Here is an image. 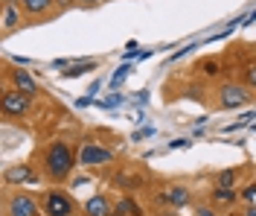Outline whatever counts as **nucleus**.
I'll return each instance as SVG.
<instances>
[{"label": "nucleus", "mask_w": 256, "mask_h": 216, "mask_svg": "<svg viewBox=\"0 0 256 216\" xmlns=\"http://www.w3.org/2000/svg\"><path fill=\"white\" fill-rule=\"evenodd\" d=\"M41 161H44V175H47L50 181L62 184L70 178L73 166L79 164V155L73 152V146L67 140H52L47 149H44Z\"/></svg>", "instance_id": "1"}, {"label": "nucleus", "mask_w": 256, "mask_h": 216, "mask_svg": "<svg viewBox=\"0 0 256 216\" xmlns=\"http://www.w3.org/2000/svg\"><path fill=\"white\" fill-rule=\"evenodd\" d=\"M0 108H3L6 117H26L32 108V97L24 94V91H18V88H12V85H6L3 97H0Z\"/></svg>", "instance_id": "2"}, {"label": "nucleus", "mask_w": 256, "mask_h": 216, "mask_svg": "<svg viewBox=\"0 0 256 216\" xmlns=\"http://www.w3.org/2000/svg\"><path fill=\"white\" fill-rule=\"evenodd\" d=\"M41 213L44 216H73L76 213V201L67 196L64 190H47L41 199Z\"/></svg>", "instance_id": "3"}, {"label": "nucleus", "mask_w": 256, "mask_h": 216, "mask_svg": "<svg viewBox=\"0 0 256 216\" xmlns=\"http://www.w3.org/2000/svg\"><path fill=\"white\" fill-rule=\"evenodd\" d=\"M248 102H250V88L244 82H224L218 88V108L233 111V108H244Z\"/></svg>", "instance_id": "4"}, {"label": "nucleus", "mask_w": 256, "mask_h": 216, "mask_svg": "<svg viewBox=\"0 0 256 216\" xmlns=\"http://www.w3.org/2000/svg\"><path fill=\"white\" fill-rule=\"evenodd\" d=\"M79 164L82 166H108V164H114V149L96 143V140H84L79 149Z\"/></svg>", "instance_id": "5"}, {"label": "nucleus", "mask_w": 256, "mask_h": 216, "mask_svg": "<svg viewBox=\"0 0 256 216\" xmlns=\"http://www.w3.org/2000/svg\"><path fill=\"white\" fill-rule=\"evenodd\" d=\"M6 216H41V204L26 193H12L6 201Z\"/></svg>", "instance_id": "6"}, {"label": "nucleus", "mask_w": 256, "mask_h": 216, "mask_svg": "<svg viewBox=\"0 0 256 216\" xmlns=\"http://www.w3.org/2000/svg\"><path fill=\"white\" fill-rule=\"evenodd\" d=\"M190 201H192V193L184 184H166L158 193V204H166V207H186Z\"/></svg>", "instance_id": "7"}, {"label": "nucleus", "mask_w": 256, "mask_h": 216, "mask_svg": "<svg viewBox=\"0 0 256 216\" xmlns=\"http://www.w3.org/2000/svg\"><path fill=\"white\" fill-rule=\"evenodd\" d=\"M111 184L120 187V190H126V193H134V190H143L146 178L137 172V169H120V172H114Z\"/></svg>", "instance_id": "8"}, {"label": "nucleus", "mask_w": 256, "mask_h": 216, "mask_svg": "<svg viewBox=\"0 0 256 216\" xmlns=\"http://www.w3.org/2000/svg\"><path fill=\"white\" fill-rule=\"evenodd\" d=\"M9 85H12V88H18V91H24V94H30V97H35V94H38V82L32 79L30 70H20V67L9 70Z\"/></svg>", "instance_id": "9"}, {"label": "nucleus", "mask_w": 256, "mask_h": 216, "mask_svg": "<svg viewBox=\"0 0 256 216\" xmlns=\"http://www.w3.org/2000/svg\"><path fill=\"white\" fill-rule=\"evenodd\" d=\"M20 6H18L15 0H3V35H9V33H15L18 27H20Z\"/></svg>", "instance_id": "10"}, {"label": "nucleus", "mask_w": 256, "mask_h": 216, "mask_svg": "<svg viewBox=\"0 0 256 216\" xmlns=\"http://www.w3.org/2000/svg\"><path fill=\"white\" fill-rule=\"evenodd\" d=\"M3 181L6 184H32V181H38V178H35L30 164H15L3 172Z\"/></svg>", "instance_id": "11"}, {"label": "nucleus", "mask_w": 256, "mask_h": 216, "mask_svg": "<svg viewBox=\"0 0 256 216\" xmlns=\"http://www.w3.org/2000/svg\"><path fill=\"white\" fill-rule=\"evenodd\" d=\"M111 213H114V207L105 196H90L84 201V216H111Z\"/></svg>", "instance_id": "12"}, {"label": "nucleus", "mask_w": 256, "mask_h": 216, "mask_svg": "<svg viewBox=\"0 0 256 216\" xmlns=\"http://www.w3.org/2000/svg\"><path fill=\"white\" fill-rule=\"evenodd\" d=\"M52 3H56V0H18V6H20V9H24L30 18L47 15L50 9H52Z\"/></svg>", "instance_id": "13"}, {"label": "nucleus", "mask_w": 256, "mask_h": 216, "mask_svg": "<svg viewBox=\"0 0 256 216\" xmlns=\"http://www.w3.org/2000/svg\"><path fill=\"white\" fill-rule=\"evenodd\" d=\"M88 70H96L94 59H82V62H70L67 70H62V79H76V76H84Z\"/></svg>", "instance_id": "14"}, {"label": "nucleus", "mask_w": 256, "mask_h": 216, "mask_svg": "<svg viewBox=\"0 0 256 216\" xmlns=\"http://www.w3.org/2000/svg\"><path fill=\"white\" fill-rule=\"evenodd\" d=\"M210 196H212V201H216V204H224V207H230L233 201L239 199V193H236L233 187H218V184L212 187V193H210Z\"/></svg>", "instance_id": "15"}, {"label": "nucleus", "mask_w": 256, "mask_h": 216, "mask_svg": "<svg viewBox=\"0 0 256 216\" xmlns=\"http://www.w3.org/2000/svg\"><path fill=\"white\" fill-rule=\"evenodd\" d=\"M114 210L122 216H143V207H140V201L131 199V196H126V199H120L116 204H114Z\"/></svg>", "instance_id": "16"}, {"label": "nucleus", "mask_w": 256, "mask_h": 216, "mask_svg": "<svg viewBox=\"0 0 256 216\" xmlns=\"http://www.w3.org/2000/svg\"><path fill=\"white\" fill-rule=\"evenodd\" d=\"M198 70H201V76L212 79V76H218V73H222V62H218V59H204V62L198 65Z\"/></svg>", "instance_id": "17"}, {"label": "nucleus", "mask_w": 256, "mask_h": 216, "mask_svg": "<svg viewBox=\"0 0 256 216\" xmlns=\"http://www.w3.org/2000/svg\"><path fill=\"white\" fill-rule=\"evenodd\" d=\"M236 178H239V169H222L216 175V184L218 187H236Z\"/></svg>", "instance_id": "18"}, {"label": "nucleus", "mask_w": 256, "mask_h": 216, "mask_svg": "<svg viewBox=\"0 0 256 216\" xmlns=\"http://www.w3.org/2000/svg\"><path fill=\"white\" fill-rule=\"evenodd\" d=\"M244 85H248L250 91H256V62L244 65Z\"/></svg>", "instance_id": "19"}, {"label": "nucleus", "mask_w": 256, "mask_h": 216, "mask_svg": "<svg viewBox=\"0 0 256 216\" xmlns=\"http://www.w3.org/2000/svg\"><path fill=\"white\" fill-rule=\"evenodd\" d=\"M242 199H244V201H254L256 199V184H248V187L242 190Z\"/></svg>", "instance_id": "20"}, {"label": "nucleus", "mask_w": 256, "mask_h": 216, "mask_svg": "<svg viewBox=\"0 0 256 216\" xmlns=\"http://www.w3.org/2000/svg\"><path fill=\"white\" fill-rule=\"evenodd\" d=\"M198 216H218V213H216V207H207L204 204V207H198Z\"/></svg>", "instance_id": "21"}, {"label": "nucleus", "mask_w": 256, "mask_h": 216, "mask_svg": "<svg viewBox=\"0 0 256 216\" xmlns=\"http://www.w3.org/2000/svg\"><path fill=\"white\" fill-rule=\"evenodd\" d=\"M73 3H76V6H99L102 0H73Z\"/></svg>", "instance_id": "22"}, {"label": "nucleus", "mask_w": 256, "mask_h": 216, "mask_svg": "<svg viewBox=\"0 0 256 216\" xmlns=\"http://www.w3.org/2000/svg\"><path fill=\"white\" fill-rule=\"evenodd\" d=\"M244 216H256V204H250V207L244 210Z\"/></svg>", "instance_id": "23"}, {"label": "nucleus", "mask_w": 256, "mask_h": 216, "mask_svg": "<svg viewBox=\"0 0 256 216\" xmlns=\"http://www.w3.org/2000/svg\"><path fill=\"white\" fill-rule=\"evenodd\" d=\"M111 216H122V213H116V210H114V213H111Z\"/></svg>", "instance_id": "24"}]
</instances>
